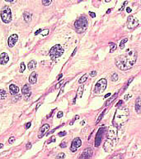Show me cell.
Listing matches in <instances>:
<instances>
[{
	"label": "cell",
	"instance_id": "7dc6e473",
	"mask_svg": "<svg viewBox=\"0 0 141 159\" xmlns=\"http://www.w3.org/2000/svg\"><path fill=\"white\" fill-rule=\"evenodd\" d=\"M126 12H129V13H130V12H131V8H126Z\"/></svg>",
	"mask_w": 141,
	"mask_h": 159
},
{
	"label": "cell",
	"instance_id": "60d3db41",
	"mask_svg": "<svg viewBox=\"0 0 141 159\" xmlns=\"http://www.w3.org/2000/svg\"><path fill=\"white\" fill-rule=\"evenodd\" d=\"M89 15H90V16L92 17H96V14L94 13V12H89Z\"/></svg>",
	"mask_w": 141,
	"mask_h": 159
},
{
	"label": "cell",
	"instance_id": "5b68a950",
	"mask_svg": "<svg viewBox=\"0 0 141 159\" xmlns=\"http://www.w3.org/2000/svg\"><path fill=\"white\" fill-rule=\"evenodd\" d=\"M1 18L3 22L5 23H9L12 21L11 9L9 7H8V6H5L1 10Z\"/></svg>",
	"mask_w": 141,
	"mask_h": 159
},
{
	"label": "cell",
	"instance_id": "ab89813d",
	"mask_svg": "<svg viewBox=\"0 0 141 159\" xmlns=\"http://www.w3.org/2000/svg\"><path fill=\"white\" fill-rule=\"evenodd\" d=\"M59 146H60L61 148H65V147H66V143H65V142L61 143H60V145H59Z\"/></svg>",
	"mask_w": 141,
	"mask_h": 159
},
{
	"label": "cell",
	"instance_id": "ba28073f",
	"mask_svg": "<svg viewBox=\"0 0 141 159\" xmlns=\"http://www.w3.org/2000/svg\"><path fill=\"white\" fill-rule=\"evenodd\" d=\"M104 130H105V127L104 125H102L100 129H98V133H97L96 138H95V147L98 148L100 146L102 143V139L103 137V133H104Z\"/></svg>",
	"mask_w": 141,
	"mask_h": 159
},
{
	"label": "cell",
	"instance_id": "d4e9b609",
	"mask_svg": "<svg viewBox=\"0 0 141 159\" xmlns=\"http://www.w3.org/2000/svg\"><path fill=\"white\" fill-rule=\"evenodd\" d=\"M127 42H128V38H125V39L122 40V41L121 42V44H120V48H121V49H124V47H125V43H126Z\"/></svg>",
	"mask_w": 141,
	"mask_h": 159
},
{
	"label": "cell",
	"instance_id": "5bb4252c",
	"mask_svg": "<svg viewBox=\"0 0 141 159\" xmlns=\"http://www.w3.org/2000/svg\"><path fill=\"white\" fill-rule=\"evenodd\" d=\"M21 91H22V94H23L24 97H25V99H27L31 96V91L30 86L28 85H25L22 87V90H21Z\"/></svg>",
	"mask_w": 141,
	"mask_h": 159
},
{
	"label": "cell",
	"instance_id": "ee69618b",
	"mask_svg": "<svg viewBox=\"0 0 141 159\" xmlns=\"http://www.w3.org/2000/svg\"><path fill=\"white\" fill-rule=\"evenodd\" d=\"M126 4H127V2H125V3H124V4H123V6H122V7H121L120 9H119V10H120V11H122V10H123V9H124V7H125V5Z\"/></svg>",
	"mask_w": 141,
	"mask_h": 159
},
{
	"label": "cell",
	"instance_id": "4fadbf2b",
	"mask_svg": "<svg viewBox=\"0 0 141 159\" xmlns=\"http://www.w3.org/2000/svg\"><path fill=\"white\" fill-rule=\"evenodd\" d=\"M92 155V150L91 148H87L84 149V151L82 154L79 156L80 158H90Z\"/></svg>",
	"mask_w": 141,
	"mask_h": 159
},
{
	"label": "cell",
	"instance_id": "d6986e66",
	"mask_svg": "<svg viewBox=\"0 0 141 159\" xmlns=\"http://www.w3.org/2000/svg\"><path fill=\"white\" fill-rule=\"evenodd\" d=\"M141 110V99L140 97H138L135 101V110L137 113H139Z\"/></svg>",
	"mask_w": 141,
	"mask_h": 159
},
{
	"label": "cell",
	"instance_id": "f907efd6",
	"mask_svg": "<svg viewBox=\"0 0 141 159\" xmlns=\"http://www.w3.org/2000/svg\"><path fill=\"white\" fill-rule=\"evenodd\" d=\"M76 51H77V49H75L74 51V52L72 53V57H74V54H75V53H76Z\"/></svg>",
	"mask_w": 141,
	"mask_h": 159
},
{
	"label": "cell",
	"instance_id": "f546056e",
	"mask_svg": "<svg viewBox=\"0 0 141 159\" xmlns=\"http://www.w3.org/2000/svg\"><path fill=\"white\" fill-rule=\"evenodd\" d=\"M25 68H26V66H25V64L23 63H21V68H20V72L21 73H22L23 71L25 70Z\"/></svg>",
	"mask_w": 141,
	"mask_h": 159
},
{
	"label": "cell",
	"instance_id": "ffe728a7",
	"mask_svg": "<svg viewBox=\"0 0 141 159\" xmlns=\"http://www.w3.org/2000/svg\"><path fill=\"white\" fill-rule=\"evenodd\" d=\"M23 17L26 23H29L31 20V13H30V12H25L23 13Z\"/></svg>",
	"mask_w": 141,
	"mask_h": 159
},
{
	"label": "cell",
	"instance_id": "f1b7e54d",
	"mask_svg": "<svg viewBox=\"0 0 141 159\" xmlns=\"http://www.w3.org/2000/svg\"><path fill=\"white\" fill-rule=\"evenodd\" d=\"M111 80H112V81H116V80H118V76L116 73H114L113 75L111 76Z\"/></svg>",
	"mask_w": 141,
	"mask_h": 159
},
{
	"label": "cell",
	"instance_id": "4316f807",
	"mask_svg": "<svg viewBox=\"0 0 141 159\" xmlns=\"http://www.w3.org/2000/svg\"><path fill=\"white\" fill-rule=\"evenodd\" d=\"M116 96H117V94H115V95H114L113 96H112V97H111V99H109V101H107V102L106 103V106H107L108 104H111V101H113L114 99H115V98H116Z\"/></svg>",
	"mask_w": 141,
	"mask_h": 159
},
{
	"label": "cell",
	"instance_id": "44dd1931",
	"mask_svg": "<svg viewBox=\"0 0 141 159\" xmlns=\"http://www.w3.org/2000/svg\"><path fill=\"white\" fill-rule=\"evenodd\" d=\"M36 66V61L35 60H31L29 63H28V65H27L28 69L31 70H32L35 69Z\"/></svg>",
	"mask_w": 141,
	"mask_h": 159
},
{
	"label": "cell",
	"instance_id": "f6af8a7d",
	"mask_svg": "<svg viewBox=\"0 0 141 159\" xmlns=\"http://www.w3.org/2000/svg\"><path fill=\"white\" fill-rule=\"evenodd\" d=\"M40 32H41V29H38V30H37L36 32H35V35H38V34H39Z\"/></svg>",
	"mask_w": 141,
	"mask_h": 159
},
{
	"label": "cell",
	"instance_id": "8992f818",
	"mask_svg": "<svg viewBox=\"0 0 141 159\" xmlns=\"http://www.w3.org/2000/svg\"><path fill=\"white\" fill-rule=\"evenodd\" d=\"M106 85H107V81L106 80L102 78V79H100L94 87V93L96 94H101L102 93L106 88Z\"/></svg>",
	"mask_w": 141,
	"mask_h": 159
},
{
	"label": "cell",
	"instance_id": "7c38bea8",
	"mask_svg": "<svg viewBox=\"0 0 141 159\" xmlns=\"http://www.w3.org/2000/svg\"><path fill=\"white\" fill-rule=\"evenodd\" d=\"M50 129V125L48 123H45V124H44V125L40 128V130H39V134H38V138H41L42 137L45 136V133L47 132V131L49 130Z\"/></svg>",
	"mask_w": 141,
	"mask_h": 159
},
{
	"label": "cell",
	"instance_id": "6da1fadb",
	"mask_svg": "<svg viewBox=\"0 0 141 159\" xmlns=\"http://www.w3.org/2000/svg\"><path fill=\"white\" fill-rule=\"evenodd\" d=\"M137 53L134 51H131L127 55L119 56L115 59V65L120 70H126L133 67V65L136 62Z\"/></svg>",
	"mask_w": 141,
	"mask_h": 159
},
{
	"label": "cell",
	"instance_id": "11a10c76",
	"mask_svg": "<svg viewBox=\"0 0 141 159\" xmlns=\"http://www.w3.org/2000/svg\"><path fill=\"white\" fill-rule=\"evenodd\" d=\"M3 147H4V144H2V143H0V149H1Z\"/></svg>",
	"mask_w": 141,
	"mask_h": 159
},
{
	"label": "cell",
	"instance_id": "9a60e30c",
	"mask_svg": "<svg viewBox=\"0 0 141 159\" xmlns=\"http://www.w3.org/2000/svg\"><path fill=\"white\" fill-rule=\"evenodd\" d=\"M9 61V57L7 53H2L1 56H0V64L1 65H6Z\"/></svg>",
	"mask_w": 141,
	"mask_h": 159
},
{
	"label": "cell",
	"instance_id": "6f0895ef",
	"mask_svg": "<svg viewBox=\"0 0 141 159\" xmlns=\"http://www.w3.org/2000/svg\"><path fill=\"white\" fill-rule=\"evenodd\" d=\"M105 1H106V3H108V2H110V1H111V0H105Z\"/></svg>",
	"mask_w": 141,
	"mask_h": 159
},
{
	"label": "cell",
	"instance_id": "603a6c76",
	"mask_svg": "<svg viewBox=\"0 0 141 159\" xmlns=\"http://www.w3.org/2000/svg\"><path fill=\"white\" fill-rule=\"evenodd\" d=\"M6 96H7V93H6L5 90L3 89H0V100L4 99L6 98Z\"/></svg>",
	"mask_w": 141,
	"mask_h": 159
},
{
	"label": "cell",
	"instance_id": "52a82bcc",
	"mask_svg": "<svg viewBox=\"0 0 141 159\" xmlns=\"http://www.w3.org/2000/svg\"><path fill=\"white\" fill-rule=\"evenodd\" d=\"M106 138L107 139L114 141L117 138V127L115 125H111L108 128L106 132Z\"/></svg>",
	"mask_w": 141,
	"mask_h": 159
},
{
	"label": "cell",
	"instance_id": "7402d4cb",
	"mask_svg": "<svg viewBox=\"0 0 141 159\" xmlns=\"http://www.w3.org/2000/svg\"><path fill=\"white\" fill-rule=\"evenodd\" d=\"M83 89H84L83 85L80 86L79 88H78V92H77V97H78V98H82L83 92Z\"/></svg>",
	"mask_w": 141,
	"mask_h": 159
},
{
	"label": "cell",
	"instance_id": "d6a6232c",
	"mask_svg": "<svg viewBox=\"0 0 141 159\" xmlns=\"http://www.w3.org/2000/svg\"><path fill=\"white\" fill-rule=\"evenodd\" d=\"M14 141H15V138H14V137H11V138L8 139V143H9V144H12V143H14Z\"/></svg>",
	"mask_w": 141,
	"mask_h": 159
},
{
	"label": "cell",
	"instance_id": "9c48e42d",
	"mask_svg": "<svg viewBox=\"0 0 141 159\" xmlns=\"http://www.w3.org/2000/svg\"><path fill=\"white\" fill-rule=\"evenodd\" d=\"M81 145H82V141H81V139L79 138H74L73 140V142H72L71 143V147H70V150L72 152H75L77 150H78V148H80L81 147Z\"/></svg>",
	"mask_w": 141,
	"mask_h": 159
},
{
	"label": "cell",
	"instance_id": "c3c4849f",
	"mask_svg": "<svg viewBox=\"0 0 141 159\" xmlns=\"http://www.w3.org/2000/svg\"><path fill=\"white\" fill-rule=\"evenodd\" d=\"M123 104V101L121 100V101H119V103L116 104V106H119V105H121V104Z\"/></svg>",
	"mask_w": 141,
	"mask_h": 159
},
{
	"label": "cell",
	"instance_id": "b9f144b4",
	"mask_svg": "<svg viewBox=\"0 0 141 159\" xmlns=\"http://www.w3.org/2000/svg\"><path fill=\"white\" fill-rule=\"evenodd\" d=\"M130 97H131V95H126L125 96V100H128V99L130 98Z\"/></svg>",
	"mask_w": 141,
	"mask_h": 159
},
{
	"label": "cell",
	"instance_id": "8d00e7d4",
	"mask_svg": "<svg viewBox=\"0 0 141 159\" xmlns=\"http://www.w3.org/2000/svg\"><path fill=\"white\" fill-rule=\"evenodd\" d=\"M89 75H90V76L94 77V76H97V72H96L95 70H93V71H92V72H91Z\"/></svg>",
	"mask_w": 141,
	"mask_h": 159
},
{
	"label": "cell",
	"instance_id": "1f68e13d",
	"mask_svg": "<svg viewBox=\"0 0 141 159\" xmlns=\"http://www.w3.org/2000/svg\"><path fill=\"white\" fill-rule=\"evenodd\" d=\"M48 33H49V30H48V29L41 30V35H42V36H46Z\"/></svg>",
	"mask_w": 141,
	"mask_h": 159
},
{
	"label": "cell",
	"instance_id": "30bf717a",
	"mask_svg": "<svg viewBox=\"0 0 141 159\" xmlns=\"http://www.w3.org/2000/svg\"><path fill=\"white\" fill-rule=\"evenodd\" d=\"M138 24H139V21H138L135 17H134L133 16H130L129 17H128L127 26L130 29L134 28L136 26H138Z\"/></svg>",
	"mask_w": 141,
	"mask_h": 159
},
{
	"label": "cell",
	"instance_id": "f35d334b",
	"mask_svg": "<svg viewBox=\"0 0 141 159\" xmlns=\"http://www.w3.org/2000/svg\"><path fill=\"white\" fill-rule=\"evenodd\" d=\"M31 122L27 123L26 124V125H25V129H29V128L31 127Z\"/></svg>",
	"mask_w": 141,
	"mask_h": 159
},
{
	"label": "cell",
	"instance_id": "277c9868",
	"mask_svg": "<svg viewBox=\"0 0 141 159\" xmlns=\"http://www.w3.org/2000/svg\"><path fill=\"white\" fill-rule=\"evenodd\" d=\"M64 53V49L62 48L60 45H55L50 50V56L52 60H56L57 58L60 57Z\"/></svg>",
	"mask_w": 141,
	"mask_h": 159
},
{
	"label": "cell",
	"instance_id": "74e56055",
	"mask_svg": "<svg viewBox=\"0 0 141 159\" xmlns=\"http://www.w3.org/2000/svg\"><path fill=\"white\" fill-rule=\"evenodd\" d=\"M66 134H67V133L65 132V131H64V132H60V133H59V137H62V136H65Z\"/></svg>",
	"mask_w": 141,
	"mask_h": 159
},
{
	"label": "cell",
	"instance_id": "9f6ffc18",
	"mask_svg": "<svg viewBox=\"0 0 141 159\" xmlns=\"http://www.w3.org/2000/svg\"><path fill=\"white\" fill-rule=\"evenodd\" d=\"M78 115H76V116H75V118H74V120H76V119H78Z\"/></svg>",
	"mask_w": 141,
	"mask_h": 159
},
{
	"label": "cell",
	"instance_id": "836d02e7",
	"mask_svg": "<svg viewBox=\"0 0 141 159\" xmlns=\"http://www.w3.org/2000/svg\"><path fill=\"white\" fill-rule=\"evenodd\" d=\"M55 136H53V137H51V138H50V140H49V141L48 142H47V143H53V142H55Z\"/></svg>",
	"mask_w": 141,
	"mask_h": 159
},
{
	"label": "cell",
	"instance_id": "bcb514c9",
	"mask_svg": "<svg viewBox=\"0 0 141 159\" xmlns=\"http://www.w3.org/2000/svg\"><path fill=\"white\" fill-rule=\"evenodd\" d=\"M62 77H63V74H60V75H59V76L57 77V80H59L61 79Z\"/></svg>",
	"mask_w": 141,
	"mask_h": 159
},
{
	"label": "cell",
	"instance_id": "7a4b0ae2",
	"mask_svg": "<svg viewBox=\"0 0 141 159\" xmlns=\"http://www.w3.org/2000/svg\"><path fill=\"white\" fill-rule=\"evenodd\" d=\"M128 118H129V110L126 107H119L114 115L113 125L117 128L120 127L125 122H127Z\"/></svg>",
	"mask_w": 141,
	"mask_h": 159
},
{
	"label": "cell",
	"instance_id": "4dcf8cb0",
	"mask_svg": "<svg viewBox=\"0 0 141 159\" xmlns=\"http://www.w3.org/2000/svg\"><path fill=\"white\" fill-rule=\"evenodd\" d=\"M105 112H106V110H105L104 111H103V112H102V114H101V115H100V116H99V118H98V121H97V123H99V122H100V121H101V119H102V117H103V116H104V114H105Z\"/></svg>",
	"mask_w": 141,
	"mask_h": 159
},
{
	"label": "cell",
	"instance_id": "d590c367",
	"mask_svg": "<svg viewBox=\"0 0 141 159\" xmlns=\"http://www.w3.org/2000/svg\"><path fill=\"white\" fill-rule=\"evenodd\" d=\"M63 115H64V113H63L62 111H59V113H58V114H57V118H62L63 117Z\"/></svg>",
	"mask_w": 141,
	"mask_h": 159
},
{
	"label": "cell",
	"instance_id": "7bdbcfd3",
	"mask_svg": "<svg viewBox=\"0 0 141 159\" xmlns=\"http://www.w3.org/2000/svg\"><path fill=\"white\" fill-rule=\"evenodd\" d=\"M31 148V143H27V149H30Z\"/></svg>",
	"mask_w": 141,
	"mask_h": 159
},
{
	"label": "cell",
	"instance_id": "e0dca14e",
	"mask_svg": "<svg viewBox=\"0 0 141 159\" xmlns=\"http://www.w3.org/2000/svg\"><path fill=\"white\" fill-rule=\"evenodd\" d=\"M9 91H10L12 95H16L18 94V92H19V88H18L17 85L12 84V85H9Z\"/></svg>",
	"mask_w": 141,
	"mask_h": 159
},
{
	"label": "cell",
	"instance_id": "db71d44e",
	"mask_svg": "<svg viewBox=\"0 0 141 159\" xmlns=\"http://www.w3.org/2000/svg\"><path fill=\"white\" fill-rule=\"evenodd\" d=\"M40 104H41V103H39V104H37V107H36V110H37V109H38V108L40 107Z\"/></svg>",
	"mask_w": 141,
	"mask_h": 159
},
{
	"label": "cell",
	"instance_id": "2e32d148",
	"mask_svg": "<svg viewBox=\"0 0 141 159\" xmlns=\"http://www.w3.org/2000/svg\"><path fill=\"white\" fill-rule=\"evenodd\" d=\"M113 147H114V144L112 143V140H108V141H106L105 143H104V149L106 152H111L112 149H113Z\"/></svg>",
	"mask_w": 141,
	"mask_h": 159
},
{
	"label": "cell",
	"instance_id": "816d5d0a",
	"mask_svg": "<svg viewBox=\"0 0 141 159\" xmlns=\"http://www.w3.org/2000/svg\"><path fill=\"white\" fill-rule=\"evenodd\" d=\"M109 96H111V94H110V93H108V94H106L105 95V98H107V97H109Z\"/></svg>",
	"mask_w": 141,
	"mask_h": 159
},
{
	"label": "cell",
	"instance_id": "cb8c5ba5",
	"mask_svg": "<svg viewBox=\"0 0 141 159\" xmlns=\"http://www.w3.org/2000/svg\"><path fill=\"white\" fill-rule=\"evenodd\" d=\"M116 50V45L115 43H110V52H113Z\"/></svg>",
	"mask_w": 141,
	"mask_h": 159
},
{
	"label": "cell",
	"instance_id": "8fae6325",
	"mask_svg": "<svg viewBox=\"0 0 141 159\" xmlns=\"http://www.w3.org/2000/svg\"><path fill=\"white\" fill-rule=\"evenodd\" d=\"M17 40H18V36L17 34H12V36L9 37V38L8 40V45L9 47H11V48L13 47L16 43H17Z\"/></svg>",
	"mask_w": 141,
	"mask_h": 159
},
{
	"label": "cell",
	"instance_id": "ac0fdd59",
	"mask_svg": "<svg viewBox=\"0 0 141 159\" xmlns=\"http://www.w3.org/2000/svg\"><path fill=\"white\" fill-rule=\"evenodd\" d=\"M36 81H37V73L36 71H33L29 77V82L31 84H32V85H34V84L36 83Z\"/></svg>",
	"mask_w": 141,
	"mask_h": 159
},
{
	"label": "cell",
	"instance_id": "3957f363",
	"mask_svg": "<svg viewBox=\"0 0 141 159\" xmlns=\"http://www.w3.org/2000/svg\"><path fill=\"white\" fill-rule=\"evenodd\" d=\"M87 20L85 17H81L80 18H78V20L74 23V27L75 29H76L77 32L78 33H82L84 31L87 29Z\"/></svg>",
	"mask_w": 141,
	"mask_h": 159
},
{
	"label": "cell",
	"instance_id": "e575fe53",
	"mask_svg": "<svg viewBox=\"0 0 141 159\" xmlns=\"http://www.w3.org/2000/svg\"><path fill=\"white\" fill-rule=\"evenodd\" d=\"M65 157L64 153H63V152H61V153H59L57 157H56V158H64Z\"/></svg>",
	"mask_w": 141,
	"mask_h": 159
},
{
	"label": "cell",
	"instance_id": "f5cc1de1",
	"mask_svg": "<svg viewBox=\"0 0 141 159\" xmlns=\"http://www.w3.org/2000/svg\"><path fill=\"white\" fill-rule=\"evenodd\" d=\"M111 12V9H108V10L106 11V13L108 14V13H110V12Z\"/></svg>",
	"mask_w": 141,
	"mask_h": 159
},
{
	"label": "cell",
	"instance_id": "83f0119b",
	"mask_svg": "<svg viewBox=\"0 0 141 159\" xmlns=\"http://www.w3.org/2000/svg\"><path fill=\"white\" fill-rule=\"evenodd\" d=\"M52 0H42V4L44 6H49L51 4Z\"/></svg>",
	"mask_w": 141,
	"mask_h": 159
},
{
	"label": "cell",
	"instance_id": "484cf974",
	"mask_svg": "<svg viewBox=\"0 0 141 159\" xmlns=\"http://www.w3.org/2000/svg\"><path fill=\"white\" fill-rule=\"evenodd\" d=\"M87 74H85L84 76H83L82 77L80 78V80H78V83H79V84H82V83H83V82H85V81H86V80H87Z\"/></svg>",
	"mask_w": 141,
	"mask_h": 159
},
{
	"label": "cell",
	"instance_id": "681fc988",
	"mask_svg": "<svg viewBox=\"0 0 141 159\" xmlns=\"http://www.w3.org/2000/svg\"><path fill=\"white\" fill-rule=\"evenodd\" d=\"M6 2H9V3H13V2H15L16 0H5Z\"/></svg>",
	"mask_w": 141,
	"mask_h": 159
}]
</instances>
